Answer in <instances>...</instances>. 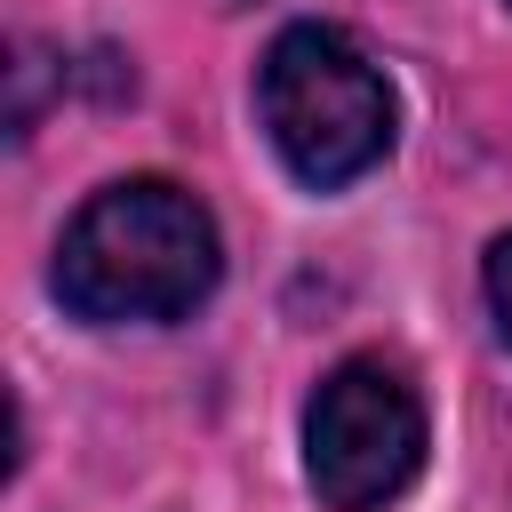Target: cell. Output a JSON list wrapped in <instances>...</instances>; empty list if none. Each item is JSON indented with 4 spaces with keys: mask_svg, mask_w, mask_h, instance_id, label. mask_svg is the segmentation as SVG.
Returning <instances> with one entry per match:
<instances>
[{
    "mask_svg": "<svg viewBox=\"0 0 512 512\" xmlns=\"http://www.w3.org/2000/svg\"><path fill=\"white\" fill-rule=\"evenodd\" d=\"M216 224L168 176L104 184L56 240V296L80 320H184L216 288Z\"/></svg>",
    "mask_w": 512,
    "mask_h": 512,
    "instance_id": "6da1fadb",
    "label": "cell"
},
{
    "mask_svg": "<svg viewBox=\"0 0 512 512\" xmlns=\"http://www.w3.org/2000/svg\"><path fill=\"white\" fill-rule=\"evenodd\" d=\"M256 112L272 152L312 192H336L392 152V88L336 24H288L264 48Z\"/></svg>",
    "mask_w": 512,
    "mask_h": 512,
    "instance_id": "7a4b0ae2",
    "label": "cell"
},
{
    "mask_svg": "<svg viewBox=\"0 0 512 512\" xmlns=\"http://www.w3.org/2000/svg\"><path fill=\"white\" fill-rule=\"evenodd\" d=\"M424 464V400L392 360H344L304 408V472L328 512L392 504Z\"/></svg>",
    "mask_w": 512,
    "mask_h": 512,
    "instance_id": "3957f363",
    "label": "cell"
},
{
    "mask_svg": "<svg viewBox=\"0 0 512 512\" xmlns=\"http://www.w3.org/2000/svg\"><path fill=\"white\" fill-rule=\"evenodd\" d=\"M480 288H488L496 336L512 344V232H496V240H488V256H480Z\"/></svg>",
    "mask_w": 512,
    "mask_h": 512,
    "instance_id": "277c9868",
    "label": "cell"
}]
</instances>
